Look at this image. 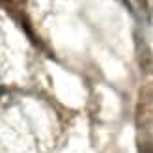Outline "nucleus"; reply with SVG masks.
<instances>
[]
</instances>
